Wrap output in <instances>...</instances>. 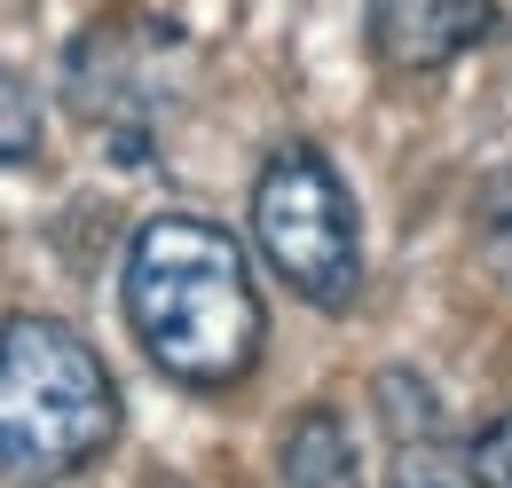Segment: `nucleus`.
I'll return each mask as SVG.
<instances>
[{
  "label": "nucleus",
  "instance_id": "9d476101",
  "mask_svg": "<svg viewBox=\"0 0 512 488\" xmlns=\"http://www.w3.org/2000/svg\"><path fill=\"white\" fill-rule=\"evenodd\" d=\"M465 473H473V488H512V410L497 418V426L473 433V449H465Z\"/></svg>",
  "mask_w": 512,
  "mask_h": 488
},
{
  "label": "nucleus",
  "instance_id": "f03ea898",
  "mask_svg": "<svg viewBox=\"0 0 512 488\" xmlns=\"http://www.w3.org/2000/svg\"><path fill=\"white\" fill-rule=\"evenodd\" d=\"M119 441V386L56 315H0V488H64Z\"/></svg>",
  "mask_w": 512,
  "mask_h": 488
},
{
  "label": "nucleus",
  "instance_id": "0eeeda50",
  "mask_svg": "<svg viewBox=\"0 0 512 488\" xmlns=\"http://www.w3.org/2000/svg\"><path fill=\"white\" fill-rule=\"evenodd\" d=\"M386 441H394L386 488H473V473H465V449L449 441V418H442V426L386 433Z\"/></svg>",
  "mask_w": 512,
  "mask_h": 488
},
{
  "label": "nucleus",
  "instance_id": "f257e3e1",
  "mask_svg": "<svg viewBox=\"0 0 512 488\" xmlns=\"http://www.w3.org/2000/svg\"><path fill=\"white\" fill-rule=\"evenodd\" d=\"M127 323L142 355L190 394H229L268 347L245 244L205 213H150L127 244Z\"/></svg>",
  "mask_w": 512,
  "mask_h": 488
},
{
  "label": "nucleus",
  "instance_id": "1a4fd4ad",
  "mask_svg": "<svg viewBox=\"0 0 512 488\" xmlns=\"http://www.w3.org/2000/svg\"><path fill=\"white\" fill-rule=\"evenodd\" d=\"M473 213H481V260H489V276H497V284L512 292V166L481 182Z\"/></svg>",
  "mask_w": 512,
  "mask_h": 488
},
{
  "label": "nucleus",
  "instance_id": "423d86ee",
  "mask_svg": "<svg viewBox=\"0 0 512 488\" xmlns=\"http://www.w3.org/2000/svg\"><path fill=\"white\" fill-rule=\"evenodd\" d=\"M276 473H284V488H363L355 433L339 426V410H300L276 449Z\"/></svg>",
  "mask_w": 512,
  "mask_h": 488
},
{
  "label": "nucleus",
  "instance_id": "20e7f679",
  "mask_svg": "<svg viewBox=\"0 0 512 488\" xmlns=\"http://www.w3.org/2000/svg\"><path fill=\"white\" fill-rule=\"evenodd\" d=\"M253 237L268 252V268L300 292L308 307L339 315L363 292V213L355 189L331 174L316 142H284L268 150L253 182Z\"/></svg>",
  "mask_w": 512,
  "mask_h": 488
},
{
  "label": "nucleus",
  "instance_id": "6e6552de",
  "mask_svg": "<svg viewBox=\"0 0 512 488\" xmlns=\"http://www.w3.org/2000/svg\"><path fill=\"white\" fill-rule=\"evenodd\" d=\"M40 142H48L40 95L0 63V174H8V166H32V158H40Z\"/></svg>",
  "mask_w": 512,
  "mask_h": 488
},
{
  "label": "nucleus",
  "instance_id": "7ed1b4c3",
  "mask_svg": "<svg viewBox=\"0 0 512 488\" xmlns=\"http://www.w3.org/2000/svg\"><path fill=\"white\" fill-rule=\"evenodd\" d=\"M197 79V48L174 16H95L64 48V103L79 126L103 134V150L119 166H150L158 158V126L182 111Z\"/></svg>",
  "mask_w": 512,
  "mask_h": 488
},
{
  "label": "nucleus",
  "instance_id": "39448f33",
  "mask_svg": "<svg viewBox=\"0 0 512 488\" xmlns=\"http://www.w3.org/2000/svg\"><path fill=\"white\" fill-rule=\"evenodd\" d=\"M497 32V0H371V56L394 79H434Z\"/></svg>",
  "mask_w": 512,
  "mask_h": 488
}]
</instances>
